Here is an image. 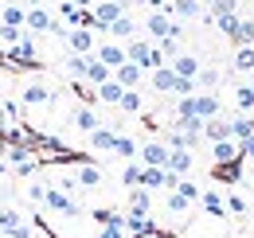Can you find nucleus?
Here are the masks:
<instances>
[{"instance_id": "1", "label": "nucleus", "mask_w": 254, "mask_h": 238, "mask_svg": "<svg viewBox=\"0 0 254 238\" xmlns=\"http://www.w3.org/2000/svg\"><path fill=\"white\" fill-rule=\"evenodd\" d=\"M126 8H129V0H94L90 4V24L94 28H110L118 16H126Z\"/></svg>"}, {"instance_id": "2", "label": "nucleus", "mask_w": 254, "mask_h": 238, "mask_svg": "<svg viewBox=\"0 0 254 238\" xmlns=\"http://www.w3.org/2000/svg\"><path fill=\"white\" fill-rule=\"evenodd\" d=\"M219 110H223V102L211 94V90H195V94H191V114H195L199 121L219 118Z\"/></svg>"}, {"instance_id": "3", "label": "nucleus", "mask_w": 254, "mask_h": 238, "mask_svg": "<svg viewBox=\"0 0 254 238\" xmlns=\"http://www.w3.org/2000/svg\"><path fill=\"white\" fill-rule=\"evenodd\" d=\"M43 207H47V215H78L74 199L66 191H59V187H47L43 191Z\"/></svg>"}, {"instance_id": "4", "label": "nucleus", "mask_w": 254, "mask_h": 238, "mask_svg": "<svg viewBox=\"0 0 254 238\" xmlns=\"http://www.w3.org/2000/svg\"><path fill=\"white\" fill-rule=\"evenodd\" d=\"M66 47L70 55H94V31L90 28H66Z\"/></svg>"}, {"instance_id": "5", "label": "nucleus", "mask_w": 254, "mask_h": 238, "mask_svg": "<svg viewBox=\"0 0 254 238\" xmlns=\"http://www.w3.org/2000/svg\"><path fill=\"white\" fill-rule=\"evenodd\" d=\"M145 31L153 35V39H164V35H180V28H176V20L160 8V12H153L149 20H145Z\"/></svg>"}, {"instance_id": "6", "label": "nucleus", "mask_w": 254, "mask_h": 238, "mask_svg": "<svg viewBox=\"0 0 254 238\" xmlns=\"http://www.w3.org/2000/svg\"><path fill=\"white\" fill-rule=\"evenodd\" d=\"M110 78H114L122 90H137V86H141V78H145V70H141L137 62H122V66L110 70Z\"/></svg>"}, {"instance_id": "7", "label": "nucleus", "mask_w": 254, "mask_h": 238, "mask_svg": "<svg viewBox=\"0 0 254 238\" xmlns=\"http://www.w3.org/2000/svg\"><path fill=\"white\" fill-rule=\"evenodd\" d=\"M168 145H160V141H149V145H141L137 156H141V164H149V168H168Z\"/></svg>"}, {"instance_id": "8", "label": "nucleus", "mask_w": 254, "mask_h": 238, "mask_svg": "<svg viewBox=\"0 0 254 238\" xmlns=\"http://www.w3.org/2000/svg\"><path fill=\"white\" fill-rule=\"evenodd\" d=\"M90 59H98L102 66H110V70H114V66H122V62H126V47H122V43H102V47H94V55H90Z\"/></svg>"}, {"instance_id": "9", "label": "nucleus", "mask_w": 254, "mask_h": 238, "mask_svg": "<svg viewBox=\"0 0 254 238\" xmlns=\"http://www.w3.org/2000/svg\"><path fill=\"white\" fill-rule=\"evenodd\" d=\"M70 176H74V183H78L82 191H94V187H102V168H94V164H78Z\"/></svg>"}, {"instance_id": "10", "label": "nucleus", "mask_w": 254, "mask_h": 238, "mask_svg": "<svg viewBox=\"0 0 254 238\" xmlns=\"http://www.w3.org/2000/svg\"><path fill=\"white\" fill-rule=\"evenodd\" d=\"M203 141H231V118H211L203 121Z\"/></svg>"}, {"instance_id": "11", "label": "nucleus", "mask_w": 254, "mask_h": 238, "mask_svg": "<svg viewBox=\"0 0 254 238\" xmlns=\"http://www.w3.org/2000/svg\"><path fill=\"white\" fill-rule=\"evenodd\" d=\"M55 28V16L51 12H43V8H28V16H24V31H51Z\"/></svg>"}, {"instance_id": "12", "label": "nucleus", "mask_w": 254, "mask_h": 238, "mask_svg": "<svg viewBox=\"0 0 254 238\" xmlns=\"http://www.w3.org/2000/svg\"><path fill=\"white\" fill-rule=\"evenodd\" d=\"M164 12H168L172 20H195V16L203 12V4H199V0H172Z\"/></svg>"}, {"instance_id": "13", "label": "nucleus", "mask_w": 254, "mask_h": 238, "mask_svg": "<svg viewBox=\"0 0 254 238\" xmlns=\"http://www.w3.org/2000/svg\"><path fill=\"white\" fill-rule=\"evenodd\" d=\"M191 164H195V160H191L188 149H172L168 152V172H172V176H188Z\"/></svg>"}, {"instance_id": "14", "label": "nucleus", "mask_w": 254, "mask_h": 238, "mask_svg": "<svg viewBox=\"0 0 254 238\" xmlns=\"http://www.w3.org/2000/svg\"><path fill=\"white\" fill-rule=\"evenodd\" d=\"M149 51H153V43H149V39H129V43H126V62H137V66L145 70Z\"/></svg>"}, {"instance_id": "15", "label": "nucleus", "mask_w": 254, "mask_h": 238, "mask_svg": "<svg viewBox=\"0 0 254 238\" xmlns=\"http://www.w3.org/2000/svg\"><path fill=\"white\" fill-rule=\"evenodd\" d=\"M149 82H153V90H157V94H172L176 74H172V66H157V70H149Z\"/></svg>"}, {"instance_id": "16", "label": "nucleus", "mask_w": 254, "mask_h": 238, "mask_svg": "<svg viewBox=\"0 0 254 238\" xmlns=\"http://www.w3.org/2000/svg\"><path fill=\"white\" fill-rule=\"evenodd\" d=\"M70 125H74V129H82V133H94L98 125H102V118H98L94 110H86V106H78V110L70 114Z\"/></svg>"}, {"instance_id": "17", "label": "nucleus", "mask_w": 254, "mask_h": 238, "mask_svg": "<svg viewBox=\"0 0 254 238\" xmlns=\"http://www.w3.org/2000/svg\"><path fill=\"white\" fill-rule=\"evenodd\" d=\"M164 179H168V168H149V164H141V179H137V187L153 191V187H164Z\"/></svg>"}, {"instance_id": "18", "label": "nucleus", "mask_w": 254, "mask_h": 238, "mask_svg": "<svg viewBox=\"0 0 254 238\" xmlns=\"http://www.w3.org/2000/svg\"><path fill=\"white\" fill-rule=\"evenodd\" d=\"M199 70H203V66H199L195 55H176V59H172V74H176V78H195Z\"/></svg>"}, {"instance_id": "19", "label": "nucleus", "mask_w": 254, "mask_h": 238, "mask_svg": "<svg viewBox=\"0 0 254 238\" xmlns=\"http://www.w3.org/2000/svg\"><path fill=\"white\" fill-rule=\"evenodd\" d=\"M243 152H239V141H215L211 145V160L215 164H231V160H239Z\"/></svg>"}, {"instance_id": "20", "label": "nucleus", "mask_w": 254, "mask_h": 238, "mask_svg": "<svg viewBox=\"0 0 254 238\" xmlns=\"http://www.w3.org/2000/svg\"><path fill=\"white\" fill-rule=\"evenodd\" d=\"M137 28H141V24H137L133 16H118V20H114L106 31H110L114 39H137Z\"/></svg>"}, {"instance_id": "21", "label": "nucleus", "mask_w": 254, "mask_h": 238, "mask_svg": "<svg viewBox=\"0 0 254 238\" xmlns=\"http://www.w3.org/2000/svg\"><path fill=\"white\" fill-rule=\"evenodd\" d=\"M20 102L24 106H51V90L43 86V82H32V86L20 94Z\"/></svg>"}, {"instance_id": "22", "label": "nucleus", "mask_w": 254, "mask_h": 238, "mask_svg": "<svg viewBox=\"0 0 254 238\" xmlns=\"http://www.w3.org/2000/svg\"><path fill=\"white\" fill-rule=\"evenodd\" d=\"M114 137H118V129H114V125H98L94 133H90V145H94V152H110Z\"/></svg>"}, {"instance_id": "23", "label": "nucleus", "mask_w": 254, "mask_h": 238, "mask_svg": "<svg viewBox=\"0 0 254 238\" xmlns=\"http://www.w3.org/2000/svg\"><path fill=\"white\" fill-rule=\"evenodd\" d=\"M231 98H235V114H247V118L254 114V86H239Z\"/></svg>"}, {"instance_id": "24", "label": "nucleus", "mask_w": 254, "mask_h": 238, "mask_svg": "<svg viewBox=\"0 0 254 238\" xmlns=\"http://www.w3.org/2000/svg\"><path fill=\"white\" fill-rule=\"evenodd\" d=\"M199 203H203V211H207L211 219H223V215H227V203H223L219 191H203V195H199Z\"/></svg>"}, {"instance_id": "25", "label": "nucleus", "mask_w": 254, "mask_h": 238, "mask_svg": "<svg viewBox=\"0 0 254 238\" xmlns=\"http://www.w3.org/2000/svg\"><path fill=\"white\" fill-rule=\"evenodd\" d=\"M137 149H141V145H137L133 137H122V133H118V137H114V145H110V152H114V156H122V160H133Z\"/></svg>"}, {"instance_id": "26", "label": "nucleus", "mask_w": 254, "mask_h": 238, "mask_svg": "<svg viewBox=\"0 0 254 238\" xmlns=\"http://www.w3.org/2000/svg\"><path fill=\"white\" fill-rule=\"evenodd\" d=\"M153 207V195L145 191V187H129V211H137V215H149Z\"/></svg>"}, {"instance_id": "27", "label": "nucleus", "mask_w": 254, "mask_h": 238, "mask_svg": "<svg viewBox=\"0 0 254 238\" xmlns=\"http://www.w3.org/2000/svg\"><path fill=\"white\" fill-rule=\"evenodd\" d=\"M94 94H98V102H106V106H114V110H118V102H122V94H126V90H122L114 78H110V82H102Z\"/></svg>"}, {"instance_id": "28", "label": "nucleus", "mask_w": 254, "mask_h": 238, "mask_svg": "<svg viewBox=\"0 0 254 238\" xmlns=\"http://www.w3.org/2000/svg\"><path fill=\"white\" fill-rule=\"evenodd\" d=\"M247 137H254V121L247 118V114H243V118L235 114V118H231V141H247Z\"/></svg>"}, {"instance_id": "29", "label": "nucleus", "mask_w": 254, "mask_h": 238, "mask_svg": "<svg viewBox=\"0 0 254 238\" xmlns=\"http://www.w3.org/2000/svg\"><path fill=\"white\" fill-rule=\"evenodd\" d=\"M12 59H16V62H24V66H32V62H35V43L28 39V31H24V39H20L16 47H12Z\"/></svg>"}, {"instance_id": "30", "label": "nucleus", "mask_w": 254, "mask_h": 238, "mask_svg": "<svg viewBox=\"0 0 254 238\" xmlns=\"http://www.w3.org/2000/svg\"><path fill=\"white\" fill-rule=\"evenodd\" d=\"M126 231H133V235H153V219L129 211V215H126Z\"/></svg>"}, {"instance_id": "31", "label": "nucleus", "mask_w": 254, "mask_h": 238, "mask_svg": "<svg viewBox=\"0 0 254 238\" xmlns=\"http://www.w3.org/2000/svg\"><path fill=\"white\" fill-rule=\"evenodd\" d=\"M239 12V0H211L207 4V20H223V16H235Z\"/></svg>"}, {"instance_id": "32", "label": "nucleus", "mask_w": 254, "mask_h": 238, "mask_svg": "<svg viewBox=\"0 0 254 238\" xmlns=\"http://www.w3.org/2000/svg\"><path fill=\"white\" fill-rule=\"evenodd\" d=\"M86 82H94V86H102V82H110V66H102L98 59H86V74H82Z\"/></svg>"}, {"instance_id": "33", "label": "nucleus", "mask_w": 254, "mask_h": 238, "mask_svg": "<svg viewBox=\"0 0 254 238\" xmlns=\"http://www.w3.org/2000/svg\"><path fill=\"white\" fill-rule=\"evenodd\" d=\"M24 16H28V8H20V4H8V8L0 12V24H8V28H24Z\"/></svg>"}, {"instance_id": "34", "label": "nucleus", "mask_w": 254, "mask_h": 238, "mask_svg": "<svg viewBox=\"0 0 254 238\" xmlns=\"http://www.w3.org/2000/svg\"><path fill=\"white\" fill-rule=\"evenodd\" d=\"M235 70H254V43H247V47H239L235 51Z\"/></svg>"}, {"instance_id": "35", "label": "nucleus", "mask_w": 254, "mask_h": 238, "mask_svg": "<svg viewBox=\"0 0 254 238\" xmlns=\"http://www.w3.org/2000/svg\"><path fill=\"white\" fill-rule=\"evenodd\" d=\"M20 223H24V215L16 207H0V231H16Z\"/></svg>"}, {"instance_id": "36", "label": "nucleus", "mask_w": 254, "mask_h": 238, "mask_svg": "<svg viewBox=\"0 0 254 238\" xmlns=\"http://www.w3.org/2000/svg\"><path fill=\"white\" fill-rule=\"evenodd\" d=\"M118 110H126V114H141V90H126L122 102H118Z\"/></svg>"}, {"instance_id": "37", "label": "nucleus", "mask_w": 254, "mask_h": 238, "mask_svg": "<svg viewBox=\"0 0 254 238\" xmlns=\"http://www.w3.org/2000/svg\"><path fill=\"white\" fill-rule=\"evenodd\" d=\"M86 59H90V55H70V59L63 62L66 74H70V78H82V74H86Z\"/></svg>"}, {"instance_id": "38", "label": "nucleus", "mask_w": 254, "mask_h": 238, "mask_svg": "<svg viewBox=\"0 0 254 238\" xmlns=\"http://www.w3.org/2000/svg\"><path fill=\"white\" fill-rule=\"evenodd\" d=\"M20 39H24V28H8V24H0V43H4V47H16Z\"/></svg>"}, {"instance_id": "39", "label": "nucleus", "mask_w": 254, "mask_h": 238, "mask_svg": "<svg viewBox=\"0 0 254 238\" xmlns=\"http://www.w3.org/2000/svg\"><path fill=\"white\" fill-rule=\"evenodd\" d=\"M223 203H227V211H231V215H247V199H243L239 191H231V195H223Z\"/></svg>"}, {"instance_id": "40", "label": "nucleus", "mask_w": 254, "mask_h": 238, "mask_svg": "<svg viewBox=\"0 0 254 238\" xmlns=\"http://www.w3.org/2000/svg\"><path fill=\"white\" fill-rule=\"evenodd\" d=\"M172 94H176V98H191V94H195V78H176Z\"/></svg>"}, {"instance_id": "41", "label": "nucleus", "mask_w": 254, "mask_h": 238, "mask_svg": "<svg viewBox=\"0 0 254 238\" xmlns=\"http://www.w3.org/2000/svg\"><path fill=\"white\" fill-rule=\"evenodd\" d=\"M122 179H126L129 187H137V179H141V164H133V160H129L126 172H122Z\"/></svg>"}, {"instance_id": "42", "label": "nucleus", "mask_w": 254, "mask_h": 238, "mask_svg": "<svg viewBox=\"0 0 254 238\" xmlns=\"http://www.w3.org/2000/svg\"><path fill=\"white\" fill-rule=\"evenodd\" d=\"M168 211H172V215H184V211H188V199L172 191V195H168Z\"/></svg>"}, {"instance_id": "43", "label": "nucleus", "mask_w": 254, "mask_h": 238, "mask_svg": "<svg viewBox=\"0 0 254 238\" xmlns=\"http://www.w3.org/2000/svg\"><path fill=\"white\" fill-rule=\"evenodd\" d=\"M195 78H199V86H203V90H211L215 82H219V70H199Z\"/></svg>"}, {"instance_id": "44", "label": "nucleus", "mask_w": 254, "mask_h": 238, "mask_svg": "<svg viewBox=\"0 0 254 238\" xmlns=\"http://www.w3.org/2000/svg\"><path fill=\"white\" fill-rule=\"evenodd\" d=\"M43 191H47V183H28V199L32 203H43Z\"/></svg>"}, {"instance_id": "45", "label": "nucleus", "mask_w": 254, "mask_h": 238, "mask_svg": "<svg viewBox=\"0 0 254 238\" xmlns=\"http://www.w3.org/2000/svg\"><path fill=\"white\" fill-rule=\"evenodd\" d=\"M176 118H195V114H191V98H180V102H176Z\"/></svg>"}, {"instance_id": "46", "label": "nucleus", "mask_w": 254, "mask_h": 238, "mask_svg": "<svg viewBox=\"0 0 254 238\" xmlns=\"http://www.w3.org/2000/svg\"><path fill=\"white\" fill-rule=\"evenodd\" d=\"M239 152H243L247 160H254V137H247V141H239Z\"/></svg>"}, {"instance_id": "47", "label": "nucleus", "mask_w": 254, "mask_h": 238, "mask_svg": "<svg viewBox=\"0 0 254 238\" xmlns=\"http://www.w3.org/2000/svg\"><path fill=\"white\" fill-rule=\"evenodd\" d=\"M8 235H12V238H35V235H32V227H28V223H20V227H16V231H8Z\"/></svg>"}, {"instance_id": "48", "label": "nucleus", "mask_w": 254, "mask_h": 238, "mask_svg": "<svg viewBox=\"0 0 254 238\" xmlns=\"http://www.w3.org/2000/svg\"><path fill=\"white\" fill-rule=\"evenodd\" d=\"M70 4H74V8H90L94 0H70Z\"/></svg>"}, {"instance_id": "49", "label": "nucleus", "mask_w": 254, "mask_h": 238, "mask_svg": "<svg viewBox=\"0 0 254 238\" xmlns=\"http://www.w3.org/2000/svg\"><path fill=\"white\" fill-rule=\"evenodd\" d=\"M24 4H28V8H43V0H24Z\"/></svg>"}, {"instance_id": "50", "label": "nucleus", "mask_w": 254, "mask_h": 238, "mask_svg": "<svg viewBox=\"0 0 254 238\" xmlns=\"http://www.w3.org/2000/svg\"><path fill=\"white\" fill-rule=\"evenodd\" d=\"M4 121H8V110H4V106H0V129H4Z\"/></svg>"}, {"instance_id": "51", "label": "nucleus", "mask_w": 254, "mask_h": 238, "mask_svg": "<svg viewBox=\"0 0 254 238\" xmlns=\"http://www.w3.org/2000/svg\"><path fill=\"white\" fill-rule=\"evenodd\" d=\"M4 172H8V164H4V160H0V176H4Z\"/></svg>"}]
</instances>
